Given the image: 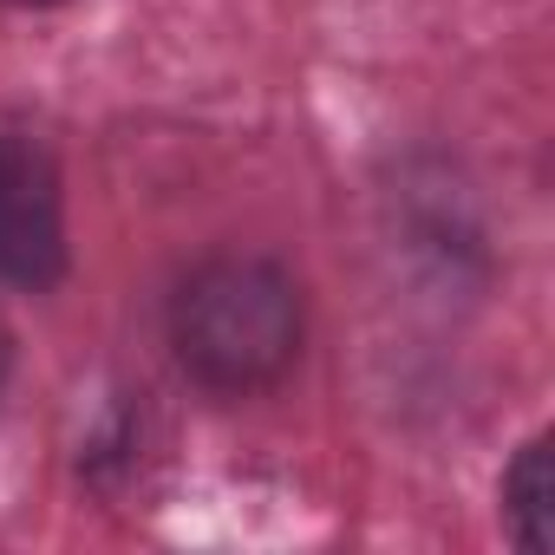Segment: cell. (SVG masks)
Here are the masks:
<instances>
[{"mask_svg":"<svg viewBox=\"0 0 555 555\" xmlns=\"http://www.w3.org/2000/svg\"><path fill=\"white\" fill-rule=\"evenodd\" d=\"M177 366L222 399L282 386L301 360V288L268 255H209L170 295Z\"/></svg>","mask_w":555,"mask_h":555,"instance_id":"obj_1","label":"cell"},{"mask_svg":"<svg viewBox=\"0 0 555 555\" xmlns=\"http://www.w3.org/2000/svg\"><path fill=\"white\" fill-rule=\"evenodd\" d=\"M66 274L60 170L40 144L0 131V282L53 288Z\"/></svg>","mask_w":555,"mask_h":555,"instance_id":"obj_2","label":"cell"},{"mask_svg":"<svg viewBox=\"0 0 555 555\" xmlns=\"http://www.w3.org/2000/svg\"><path fill=\"white\" fill-rule=\"evenodd\" d=\"M503 516H509V535L529 548V555H548L555 548V483H548V438H529L503 477Z\"/></svg>","mask_w":555,"mask_h":555,"instance_id":"obj_3","label":"cell"},{"mask_svg":"<svg viewBox=\"0 0 555 555\" xmlns=\"http://www.w3.org/2000/svg\"><path fill=\"white\" fill-rule=\"evenodd\" d=\"M8 373H14V340H8V327H0V386H8Z\"/></svg>","mask_w":555,"mask_h":555,"instance_id":"obj_4","label":"cell"},{"mask_svg":"<svg viewBox=\"0 0 555 555\" xmlns=\"http://www.w3.org/2000/svg\"><path fill=\"white\" fill-rule=\"evenodd\" d=\"M0 8H60V0H0Z\"/></svg>","mask_w":555,"mask_h":555,"instance_id":"obj_5","label":"cell"}]
</instances>
